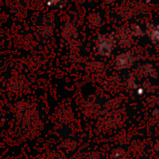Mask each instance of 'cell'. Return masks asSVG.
Wrapping results in <instances>:
<instances>
[{"mask_svg": "<svg viewBox=\"0 0 159 159\" xmlns=\"http://www.w3.org/2000/svg\"><path fill=\"white\" fill-rule=\"evenodd\" d=\"M116 40L115 34H100L97 38L96 47L97 51L101 56H110L115 48Z\"/></svg>", "mask_w": 159, "mask_h": 159, "instance_id": "cell-1", "label": "cell"}, {"mask_svg": "<svg viewBox=\"0 0 159 159\" xmlns=\"http://www.w3.org/2000/svg\"><path fill=\"white\" fill-rule=\"evenodd\" d=\"M135 61H136V58L133 55V53H131L130 51H126L116 56L115 64H116V69L125 70V69H129L130 67H132Z\"/></svg>", "mask_w": 159, "mask_h": 159, "instance_id": "cell-2", "label": "cell"}, {"mask_svg": "<svg viewBox=\"0 0 159 159\" xmlns=\"http://www.w3.org/2000/svg\"><path fill=\"white\" fill-rule=\"evenodd\" d=\"M116 37L118 39V44L122 48H129L131 46L132 38L131 33L129 28L127 27H120L116 30Z\"/></svg>", "mask_w": 159, "mask_h": 159, "instance_id": "cell-3", "label": "cell"}, {"mask_svg": "<svg viewBox=\"0 0 159 159\" xmlns=\"http://www.w3.org/2000/svg\"><path fill=\"white\" fill-rule=\"evenodd\" d=\"M145 34L155 46H159V24L147 23Z\"/></svg>", "mask_w": 159, "mask_h": 159, "instance_id": "cell-4", "label": "cell"}, {"mask_svg": "<svg viewBox=\"0 0 159 159\" xmlns=\"http://www.w3.org/2000/svg\"><path fill=\"white\" fill-rule=\"evenodd\" d=\"M139 71L142 74V75H143V76H149V77H153V78L157 77V71L155 68V66L151 63L143 64L139 69Z\"/></svg>", "mask_w": 159, "mask_h": 159, "instance_id": "cell-5", "label": "cell"}, {"mask_svg": "<svg viewBox=\"0 0 159 159\" xmlns=\"http://www.w3.org/2000/svg\"><path fill=\"white\" fill-rule=\"evenodd\" d=\"M129 30H130V33H131V35L132 36H135V37H143L144 36V31L143 30L142 26L139 25L138 23H132L129 27Z\"/></svg>", "mask_w": 159, "mask_h": 159, "instance_id": "cell-6", "label": "cell"}, {"mask_svg": "<svg viewBox=\"0 0 159 159\" xmlns=\"http://www.w3.org/2000/svg\"><path fill=\"white\" fill-rule=\"evenodd\" d=\"M133 15H134V7L129 4H126L121 9V16H123L125 19H131Z\"/></svg>", "mask_w": 159, "mask_h": 159, "instance_id": "cell-7", "label": "cell"}, {"mask_svg": "<svg viewBox=\"0 0 159 159\" xmlns=\"http://www.w3.org/2000/svg\"><path fill=\"white\" fill-rule=\"evenodd\" d=\"M89 21L92 25L96 26V27H99L102 25V17L99 13H93L89 16Z\"/></svg>", "mask_w": 159, "mask_h": 159, "instance_id": "cell-8", "label": "cell"}, {"mask_svg": "<svg viewBox=\"0 0 159 159\" xmlns=\"http://www.w3.org/2000/svg\"><path fill=\"white\" fill-rule=\"evenodd\" d=\"M127 85L129 89H137V85H136V78L133 75H130L127 80Z\"/></svg>", "mask_w": 159, "mask_h": 159, "instance_id": "cell-9", "label": "cell"}, {"mask_svg": "<svg viewBox=\"0 0 159 159\" xmlns=\"http://www.w3.org/2000/svg\"><path fill=\"white\" fill-rule=\"evenodd\" d=\"M148 102H150L151 104H159V97H157V96H152V97H149L147 99Z\"/></svg>", "mask_w": 159, "mask_h": 159, "instance_id": "cell-10", "label": "cell"}, {"mask_svg": "<svg viewBox=\"0 0 159 159\" xmlns=\"http://www.w3.org/2000/svg\"><path fill=\"white\" fill-rule=\"evenodd\" d=\"M123 157V151L116 150L113 152V157L114 159H121Z\"/></svg>", "mask_w": 159, "mask_h": 159, "instance_id": "cell-11", "label": "cell"}, {"mask_svg": "<svg viewBox=\"0 0 159 159\" xmlns=\"http://www.w3.org/2000/svg\"><path fill=\"white\" fill-rule=\"evenodd\" d=\"M144 92H145V89L143 88V87H141V88H137V94L138 95H143V94H144Z\"/></svg>", "mask_w": 159, "mask_h": 159, "instance_id": "cell-12", "label": "cell"}, {"mask_svg": "<svg viewBox=\"0 0 159 159\" xmlns=\"http://www.w3.org/2000/svg\"><path fill=\"white\" fill-rule=\"evenodd\" d=\"M153 116L155 117V118H157V120H159V109H155L154 111H153Z\"/></svg>", "mask_w": 159, "mask_h": 159, "instance_id": "cell-13", "label": "cell"}, {"mask_svg": "<svg viewBox=\"0 0 159 159\" xmlns=\"http://www.w3.org/2000/svg\"><path fill=\"white\" fill-rule=\"evenodd\" d=\"M61 0H48V6H55L60 3Z\"/></svg>", "mask_w": 159, "mask_h": 159, "instance_id": "cell-14", "label": "cell"}, {"mask_svg": "<svg viewBox=\"0 0 159 159\" xmlns=\"http://www.w3.org/2000/svg\"><path fill=\"white\" fill-rule=\"evenodd\" d=\"M104 2H105L107 5H113L114 3L116 2V0H104Z\"/></svg>", "mask_w": 159, "mask_h": 159, "instance_id": "cell-15", "label": "cell"}, {"mask_svg": "<svg viewBox=\"0 0 159 159\" xmlns=\"http://www.w3.org/2000/svg\"><path fill=\"white\" fill-rule=\"evenodd\" d=\"M156 150H157V151H159V142H157V144H156Z\"/></svg>", "mask_w": 159, "mask_h": 159, "instance_id": "cell-16", "label": "cell"}, {"mask_svg": "<svg viewBox=\"0 0 159 159\" xmlns=\"http://www.w3.org/2000/svg\"><path fill=\"white\" fill-rule=\"evenodd\" d=\"M148 1H149V0H148Z\"/></svg>", "mask_w": 159, "mask_h": 159, "instance_id": "cell-17", "label": "cell"}]
</instances>
